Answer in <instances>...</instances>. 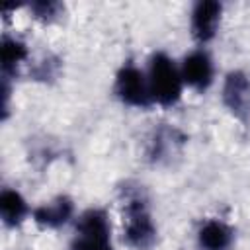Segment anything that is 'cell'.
I'll return each instance as SVG.
<instances>
[{"label":"cell","mask_w":250,"mask_h":250,"mask_svg":"<svg viewBox=\"0 0 250 250\" xmlns=\"http://www.w3.org/2000/svg\"><path fill=\"white\" fill-rule=\"evenodd\" d=\"M148 90L154 104L162 107H172L182 98V72L166 53H154L148 62Z\"/></svg>","instance_id":"6da1fadb"},{"label":"cell","mask_w":250,"mask_h":250,"mask_svg":"<svg viewBox=\"0 0 250 250\" xmlns=\"http://www.w3.org/2000/svg\"><path fill=\"white\" fill-rule=\"evenodd\" d=\"M156 225L141 193H129L125 199L123 238L135 250H150L156 244Z\"/></svg>","instance_id":"7a4b0ae2"},{"label":"cell","mask_w":250,"mask_h":250,"mask_svg":"<svg viewBox=\"0 0 250 250\" xmlns=\"http://www.w3.org/2000/svg\"><path fill=\"white\" fill-rule=\"evenodd\" d=\"M70 250H113L111 227L105 211L88 209L80 215Z\"/></svg>","instance_id":"3957f363"},{"label":"cell","mask_w":250,"mask_h":250,"mask_svg":"<svg viewBox=\"0 0 250 250\" xmlns=\"http://www.w3.org/2000/svg\"><path fill=\"white\" fill-rule=\"evenodd\" d=\"M113 92L125 105H131V107H148L152 104L148 80L145 72L131 61L117 70Z\"/></svg>","instance_id":"277c9868"},{"label":"cell","mask_w":250,"mask_h":250,"mask_svg":"<svg viewBox=\"0 0 250 250\" xmlns=\"http://www.w3.org/2000/svg\"><path fill=\"white\" fill-rule=\"evenodd\" d=\"M223 104L240 121L250 119V78L242 70H232L227 74L223 84Z\"/></svg>","instance_id":"5b68a950"},{"label":"cell","mask_w":250,"mask_h":250,"mask_svg":"<svg viewBox=\"0 0 250 250\" xmlns=\"http://www.w3.org/2000/svg\"><path fill=\"white\" fill-rule=\"evenodd\" d=\"M180 72L184 84L197 92H205L213 84V61L209 53L203 49H195L189 55H186Z\"/></svg>","instance_id":"8992f818"},{"label":"cell","mask_w":250,"mask_h":250,"mask_svg":"<svg viewBox=\"0 0 250 250\" xmlns=\"http://www.w3.org/2000/svg\"><path fill=\"white\" fill-rule=\"evenodd\" d=\"M223 6L215 0H199L191 10V35L199 43H207L215 37L221 23Z\"/></svg>","instance_id":"52a82bcc"},{"label":"cell","mask_w":250,"mask_h":250,"mask_svg":"<svg viewBox=\"0 0 250 250\" xmlns=\"http://www.w3.org/2000/svg\"><path fill=\"white\" fill-rule=\"evenodd\" d=\"M74 213V201L68 195H59L53 201L39 205L33 211V221L45 229H59L68 223Z\"/></svg>","instance_id":"ba28073f"},{"label":"cell","mask_w":250,"mask_h":250,"mask_svg":"<svg viewBox=\"0 0 250 250\" xmlns=\"http://www.w3.org/2000/svg\"><path fill=\"white\" fill-rule=\"evenodd\" d=\"M232 229L219 219L205 221L197 230V242L203 250H229L232 244Z\"/></svg>","instance_id":"9c48e42d"},{"label":"cell","mask_w":250,"mask_h":250,"mask_svg":"<svg viewBox=\"0 0 250 250\" xmlns=\"http://www.w3.org/2000/svg\"><path fill=\"white\" fill-rule=\"evenodd\" d=\"M184 143H186V137L178 129L160 127L154 131V135L148 143V158L152 162H162V160L170 158Z\"/></svg>","instance_id":"30bf717a"},{"label":"cell","mask_w":250,"mask_h":250,"mask_svg":"<svg viewBox=\"0 0 250 250\" xmlns=\"http://www.w3.org/2000/svg\"><path fill=\"white\" fill-rule=\"evenodd\" d=\"M27 213H29L27 203L18 189H10V188L2 189V193H0V217H2V223L6 227H10V229L20 227L25 221Z\"/></svg>","instance_id":"8fae6325"},{"label":"cell","mask_w":250,"mask_h":250,"mask_svg":"<svg viewBox=\"0 0 250 250\" xmlns=\"http://www.w3.org/2000/svg\"><path fill=\"white\" fill-rule=\"evenodd\" d=\"M27 59V45L18 37H2L0 45V62H2V76L10 78L18 66Z\"/></svg>","instance_id":"7c38bea8"},{"label":"cell","mask_w":250,"mask_h":250,"mask_svg":"<svg viewBox=\"0 0 250 250\" xmlns=\"http://www.w3.org/2000/svg\"><path fill=\"white\" fill-rule=\"evenodd\" d=\"M29 12L33 14L35 20L43 21V23H53L55 20H59L64 12V6L61 2H53V0H43V2H33L29 6Z\"/></svg>","instance_id":"4fadbf2b"},{"label":"cell","mask_w":250,"mask_h":250,"mask_svg":"<svg viewBox=\"0 0 250 250\" xmlns=\"http://www.w3.org/2000/svg\"><path fill=\"white\" fill-rule=\"evenodd\" d=\"M59 66H61L59 64V59L49 57V59H45V61H41L37 64V68L33 70V76L37 80H51V78H55L59 74Z\"/></svg>","instance_id":"5bb4252c"}]
</instances>
